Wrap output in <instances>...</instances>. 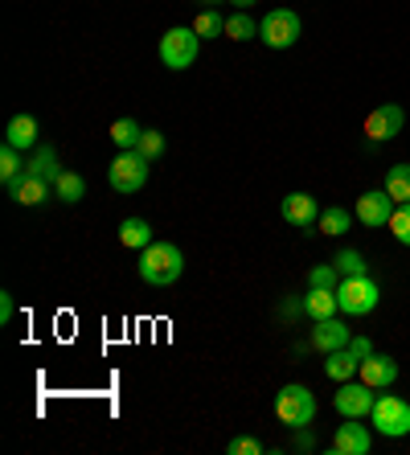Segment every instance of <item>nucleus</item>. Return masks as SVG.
I'll use <instances>...</instances> for the list:
<instances>
[{
	"mask_svg": "<svg viewBox=\"0 0 410 455\" xmlns=\"http://www.w3.org/2000/svg\"><path fill=\"white\" fill-rule=\"evenodd\" d=\"M21 172H25L21 152L12 148V144H4V148H0V180H4V185H12V180L21 177Z\"/></svg>",
	"mask_w": 410,
	"mask_h": 455,
	"instance_id": "obj_26",
	"label": "nucleus"
},
{
	"mask_svg": "<svg viewBox=\"0 0 410 455\" xmlns=\"http://www.w3.org/2000/svg\"><path fill=\"white\" fill-rule=\"evenodd\" d=\"M37 119L33 116H12L9 119V127H4V144H12L17 152H25V148H37Z\"/></svg>",
	"mask_w": 410,
	"mask_h": 455,
	"instance_id": "obj_17",
	"label": "nucleus"
},
{
	"mask_svg": "<svg viewBox=\"0 0 410 455\" xmlns=\"http://www.w3.org/2000/svg\"><path fill=\"white\" fill-rule=\"evenodd\" d=\"M369 353H374V340L369 337H353L349 340V345H341V349H333V353H325V373L333 381H349V378H358V370H361V361L369 357Z\"/></svg>",
	"mask_w": 410,
	"mask_h": 455,
	"instance_id": "obj_8",
	"label": "nucleus"
},
{
	"mask_svg": "<svg viewBox=\"0 0 410 455\" xmlns=\"http://www.w3.org/2000/svg\"><path fill=\"white\" fill-rule=\"evenodd\" d=\"M213 4H221V0H201V9H213Z\"/></svg>",
	"mask_w": 410,
	"mask_h": 455,
	"instance_id": "obj_35",
	"label": "nucleus"
},
{
	"mask_svg": "<svg viewBox=\"0 0 410 455\" xmlns=\"http://www.w3.org/2000/svg\"><path fill=\"white\" fill-rule=\"evenodd\" d=\"M386 193L394 197V205L410 202V164H390L386 169Z\"/></svg>",
	"mask_w": 410,
	"mask_h": 455,
	"instance_id": "obj_22",
	"label": "nucleus"
},
{
	"mask_svg": "<svg viewBox=\"0 0 410 455\" xmlns=\"http://www.w3.org/2000/svg\"><path fill=\"white\" fill-rule=\"evenodd\" d=\"M369 419H374V431L386 435V439H402V435H410V403L398 398V394H378V403H374Z\"/></svg>",
	"mask_w": 410,
	"mask_h": 455,
	"instance_id": "obj_7",
	"label": "nucleus"
},
{
	"mask_svg": "<svg viewBox=\"0 0 410 455\" xmlns=\"http://www.w3.org/2000/svg\"><path fill=\"white\" fill-rule=\"evenodd\" d=\"M341 307H337V291H328V287H308V296H304V316L308 320H328V316H337Z\"/></svg>",
	"mask_w": 410,
	"mask_h": 455,
	"instance_id": "obj_18",
	"label": "nucleus"
},
{
	"mask_svg": "<svg viewBox=\"0 0 410 455\" xmlns=\"http://www.w3.org/2000/svg\"><path fill=\"white\" fill-rule=\"evenodd\" d=\"M148 164L152 160L148 156H140L136 148H119V156L111 160V169H107V185L116 193H140L148 185Z\"/></svg>",
	"mask_w": 410,
	"mask_h": 455,
	"instance_id": "obj_5",
	"label": "nucleus"
},
{
	"mask_svg": "<svg viewBox=\"0 0 410 455\" xmlns=\"http://www.w3.org/2000/svg\"><path fill=\"white\" fill-rule=\"evenodd\" d=\"M390 213H394V197H390L386 189L361 193L358 205H353V218H358L361 226H369V230H382V226H390Z\"/></svg>",
	"mask_w": 410,
	"mask_h": 455,
	"instance_id": "obj_10",
	"label": "nucleus"
},
{
	"mask_svg": "<svg viewBox=\"0 0 410 455\" xmlns=\"http://www.w3.org/2000/svg\"><path fill=\"white\" fill-rule=\"evenodd\" d=\"M374 403H378V390L374 386H366V381H341V390H337V398H333V406H337V414L341 419H366L369 411H374Z\"/></svg>",
	"mask_w": 410,
	"mask_h": 455,
	"instance_id": "obj_9",
	"label": "nucleus"
},
{
	"mask_svg": "<svg viewBox=\"0 0 410 455\" xmlns=\"http://www.w3.org/2000/svg\"><path fill=\"white\" fill-rule=\"evenodd\" d=\"M333 263H337L341 279H349V275H369V263H366V254H361V251H341Z\"/></svg>",
	"mask_w": 410,
	"mask_h": 455,
	"instance_id": "obj_28",
	"label": "nucleus"
},
{
	"mask_svg": "<svg viewBox=\"0 0 410 455\" xmlns=\"http://www.w3.org/2000/svg\"><path fill=\"white\" fill-rule=\"evenodd\" d=\"M402 124H406V111H402L398 103H386V107H378V111H369V119H366L369 144H386V140H394L402 132Z\"/></svg>",
	"mask_w": 410,
	"mask_h": 455,
	"instance_id": "obj_11",
	"label": "nucleus"
},
{
	"mask_svg": "<svg viewBox=\"0 0 410 455\" xmlns=\"http://www.w3.org/2000/svg\"><path fill=\"white\" fill-rule=\"evenodd\" d=\"M226 451H230V455H259V451H263V443H259L254 435H234L230 443H226Z\"/></svg>",
	"mask_w": 410,
	"mask_h": 455,
	"instance_id": "obj_32",
	"label": "nucleus"
},
{
	"mask_svg": "<svg viewBox=\"0 0 410 455\" xmlns=\"http://www.w3.org/2000/svg\"><path fill=\"white\" fill-rule=\"evenodd\" d=\"M369 447H374V435H369V427H361V419H345L333 435L337 455H369Z\"/></svg>",
	"mask_w": 410,
	"mask_h": 455,
	"instance_id": "obj_13",
	"label": "nucleus"
},
{
	"mask_svg": "<svg viewBox=\"0 0 410 455\" xmlns=\"http://www.w3.org/2000/svg\"><path fill=\"white\" fill-rule=\"evenodd\" d=\"M50 193H53L50 180H37V177H29V172H21V177L9 185V197L17 205H42Z\"/></svg>",
	"mask_w": 410,
	"mask_h": 455,
	"instance_id": "obj_16",
	"label": "nucleus"
},
{
	"mask_svg": "<svg viewBox=\"0 0 410 455\" xmlns=\"http://www.w3.org/2000/svg\"><path fill=\"white\" fill-rule=\"evenodd\" d=\"M140 132H144V127H140L136 119H116V124H111V140H116V148H136Z\"/></svg>",
	"mask_w": 410,
	"mask_h": 455,
	"instance_id": "obj_27",
	"label": "nucleus"
},
{
	"mask_svg": "<svg viewBox=\"0 0 410 455\" xmlns=\"http://www.w3.org/2000/svg\"><path fill=\"white\" fill-rule=\"evenodd\" d=\"M136 152H140V156H148V160H160V156H165V136H160L157 127H144V132H140Z\"/></svg>",
	"mask_w": 410,
	"mask_h": 455,
	"instance_id": "obj_29",
	"label": "nucleus"
},
{
	"mask_svg": "<svg viewBox=\"0 0 410 455\" xmlns=\"http://www.w3.org/2000/svg\"><path fill=\"white\" fill-rule=\"evenodd\" d=\"M382 299V283L374 275H349L337 283V307L345 316H369Z\"/></svg>",
	"mask_w": 410,
	"mask_h": 455,
	"instance_id": "obj_3",
	"label": "nucleus"
},
{
	"mask_svg": "<svg viewBox=\"0 0 410 455\" xmlns=\"http://www.w3.org/2000/svg\"><path fill=\"white\" fill-rule=\"evenodd\" d=\"M349 340H353V332L345 329V320H337V316L312 320V345L320 353H333V349H341V345H349Z\"/></svg>",
	"mask_w": 410,
	"mask_h": 455,
	"instance_id": "obj_15",
	"label": "nucleus"
},
{
	"mask_svg": "<svg viewBox=\"0 0 410 455\" xmlns=\"http://www.w3.org/2000/svg\"><path fill=\"white\" fill-rule=\"evenodd\" d=\"M140 279H144L148 287H169L181 279V271H185V254H181L177 243H148L144 251H140V263H136Z\"/></svg>",
	"mask_w": 410,
	"mask_h": 455,
	"instance_id": "obj_1",
	"label": "nucleus"
},
{
	"mask_svg": "<svg viewBox=\"0 0 410 455\" xmlns=\"http://www.w3.org/2000/svg\"><path fill=\"white\" fill-rule=\"evenodd\" d=\"M53 193H58V202H66V205H78L86 197V180H83V172H70V169H62V177L53 180Z\"/></svg>",
	"mask_w": 410,
	"mask_h": 455,
	"instance_id": "obj_21",
	"label": "nucleus"
},
{
	"mask_svg": "<svg viewBox=\"0 0 410 455\" xmlns=\"http://www.w3.org/2000/svg\"><path fill=\"white\" fill-rule=\"evenodd\" d=\"M279 213H284V222L300 226L304 234H312L316 226H320V205H316L312 193H287L284 205H279Z\"/></svg>",
	"mask_w": 410,
	"mask_h": 455,
	"instance_id": "obj_12",
	"label": "nucleus"
},
{
	"mask_svg": "<svg viewBox=\"0 0 410 455\" xmlns=\"http://www.w3.org/2000/svg\"><path fill=\"white\" fill-rule=\"evenodd\" d=\"M300 33H304V21H300V12L292 9H271L259 21V42L267 45V50H292L295 42H300Z\"/></svg>",
	"mask_w": 410,
	"mask_h": 455,
	"instance_id": "obj_6",
	"label": "nucleus"
},
{
	"mask_svg": "<svg viewBox=\"0 0 410 455\" xmlns=\"http://www.w3.org/2000/svg\"><path fill=\"white\" fill-rule=\"evenodd\" d=\"M25 172L29 177H37V180H58L62 177V169H58V148H37L29 160H25Z\"/></svg>",
	"mask_w": 410,
	"mask_h": 455,
	"instance_id": "obj_20",
	"label": "nucleus"
},
{
	"mask_svg": "<svg viewBox=\"0 0 410 455\" xmlns=\"http://www.w3.org/2000/svg\"><path fill=\"white\" fill-rule=\"evenodd\" d=\"M226 37L230 42H251V37H259V25L246 12H234V17H226Z\"/></svg>",
	"mask_w": 410,
	"mask_h": 455,
	"instance_id": "obj_25",
	"label": "nucleus"
},
{
	"mask_svg": "<svg viewBox=\"0 0 410 455\" xmlns=\"http://www.w3.org/2000/svg\"><path fill=\"white\" fill-rule=\"evenodd\" d=\"M226 4H234V9H238V12H246V9H251V4H259V0H226Z\"/></svg>",
	"mask_w": 410,
	"mask_h": 455,
	"instance_id": "obj_34",
	"label": "nucleus"
},
{
	"mask_svg": "<svg viewBox=\"0 0 410 455\" xmlns=\"http://www.w3.org/2000/svg\"><path fill=\"white\" fill-rule=\"evenodd\" d=\"M193 29H197L201 42H205V37H221V33H226V17H221L218 9H201L197 21H193Z\"/></svg>",
	"mask_w": 410,
	"mask_h": 455,
	"instance_id": "obj_24",
	"label": "nucleus"
},
{
	"mask_svg": "<svg viewBox=\"0 0 410 455\" xmlns=\"http://www.w3.org/2000/svg\"><path fill=\"white\" fill-rule=\"evenodd\" d=\"M358 378L366 381V386H374V390H390V386L398 381V361L386 357V353H369V357L361 361Z\"/></svg>",
	"mask_w": 410,
	"mask_h": 455,
	"instance_id": "obj_14",
	"label": "nucleus"
},
{
	"mask_svg": "<svg viewBox=\"0 0 410 455\" xmlns=\"http://www.w3.org/2000/svg\"><path fill=\"white\" fill-rule=\"evenodd\" d=\"M390 234H394L402 246H410V202L394 205V213H390Z\"/></svg>",
	"mask_w": 410,
	"mask_h": 455,
	"instance_id": "obj_31",
	"label": "nucleus"
},
{
	"mask_svg": "<svg viewBox=\"0 0 410 455\" xmlns=\"http://www.w3.org/2000/svg\"><path fill=\"white\" fill-rule=\"evenodd\" d=\"M337 283H341L337 263H320L308 271V287H328V291H337Z\"/></svg>",
	"mask_w": 410,
	"mask_h": 455,
	"instance_id": "obj_30",
	"label": "nucleus"
},
{
	"mask_svg": "<svg viewBox=\"0 0 410 455\" xmlns=\"http://www.w3.org/2000/svg\"><path fill=\"white\" fill-rule=\"evenodd\" d=\"M119 243H124L127 251H144L148 243H157V234H152V226H148L144 218H124V222H119Z\"/></svg>",
	"mask_w": 410,
	"mask_h": 455,
	"instance_id": "obj_19",
	"label": "nucleus"
},
{
	"mask_svg": "<svg viewBox=\"0 0 410 455\" xmlns=\"http://www.w3.org/2000/svg\"><path fill=\"white\" fill-rule=\"evenodd\" d=\"M197 50H201V37L193 25H173L157 45L160 62L169 66V70H189V66L197 62Z\"/></svg>",
	"mask_w": 410,
	"mask_h": 455,
	"instance_id": "obj_4",
	"label": "nucleus"
},
{
	"mask_svg": "<svg viewBox=\"0 0 410 455\" xmlns=\"http://www.w3.org/2000/svg\"><path fill=\"white\" fill-rule=\"evenodd\" d=\"M9 320H12V296L0 291V324H9Z\"/></svg>",
	"mask_w": 410,
	"mask_h": 455,
	"instance_id": "obj_33",
	"label": "nucleus"
},
{
	"mask_svg": "<svg viewBox=\"0 0 410 455\" xmlns=\"http://www.w3.org/2000/svg\"><path fill=\"white\" fill-rule=\"evenodd\" d=\"M316 394L308 390V386H300V381H292V386H284V390L275 394V414H279V423H287L292 431H300V427H312L316 419Z\"/></svg>",
	"mask_w": 410,
	"mask_h": 455,
	"instance_id": "obj_2",
	"label": "nucleus"
},
{
	"mask_svg": "<svg viewBox=\"0 0 410 455\" xmlns=\"http://www.w3.org/2000/svg\"><path fill=\"white\" fill-rule=\"evenodd\" d=\"M349 226H353V218H349L345 205H328V210H320V234H328V238H341Z\"/></svg>",
	"mask_w": 410,
	"mask_h": 455,
	"instance_id": "obj_23",
	"label": "nucleus"
}]
</instances>
